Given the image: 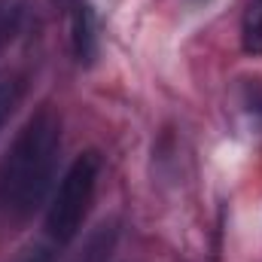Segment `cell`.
Wrapping results in <instances>:
<instances>
[{
	"label": "cell",
	"instance_id": "7a4b0ae2",
	"mask_svg": "<svg viewBox=\"0 0 262 262\" xmlns=\"http://www.w3.org/2000/svg\"><path fill=\"white\" fill-rule=\"evenodd\" d=\"M101 180V152L85 149L67 165L64 177L52 189L49 207H46V235L52 244L67 247L85 226V216L92 210V201Z\"/></svg>",
	"mask_w": 262,
	"mask_h": 262
},
{
	"label": "cell",
	"instance_id": "8992f818",
	"mask_svg": "<svg viewBox=\"0 0 262 262\" xmlns=\"http://www.w3.org/2000/svg\"><path fill=\"white\" fill-rule=\"evenodd\" d=\"M12 262H55V253L46 244H31V247H25Z\"/></svg>",
	"mask_w": 262,
	"mask_h": 262
},
{
	"label": "cell",
	"instance_id": "277c9868",
	"mask_svg": "<svg viewBox=\"0 0 262 262\" xmlns=\"http://www.w3.org/2000/svg\"><path fill=\"white\" fill-rule=\"evenodd\" d=\"M241 49L262 58V0H241Z\"/></svg>",
	"mask_w": 262,
	"mask_h": 262
},
{
	"label": "cell",
	"instance_id": "3957f363",
	"mask_svg": "<svg viewBox=\"0 0 262 262\" xmlns=\"http://www.w3.org/2000/svg\"><path fill=\"white\" fill-rule=\"evenodd\" d=\"M61 6L70 25V49L79 64H92L98 55V18L89 0H52Z\"/></svg>",
	"mask_w": 262,
	"mask_h": 262
},
{
	"label": "cell",
	"instance_id": "5b68a950",
	"mask_svg": "<svg viewBox=\"0 0 262 262\" xmlns=\"http://www.w3.org/2000/svg\"><path fill=\"white\" fill-rule=\"evenodd\" d=\"M18 101H21V82L9 73H0V131L9 122V116L15 113Z\"/></svg>",
	"mask_w": 262,
	"mask_h": 262
},
{
	"label": "cell",
	"instance_id": "6da1fadb",
	"mask_svg": "<svg viewBox=\"0 0 262 262\" xmlns=\"http://www.w3.org/2000/svg\"><path fill=\"white\" fill-rule=\"evenodd\" d=\"M61 156V116L52 107H40L0 159V210L9 220H28L52 192L55 168Z\"/></svg>",
	"mask_w": 262,
	"mask_h": 262
}]
</instances>
